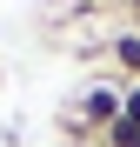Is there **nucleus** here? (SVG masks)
Segmentation results:
<instances>
[{
  "instance_id": "nucleus-2",
  "label": "nucleus",
  "mask_w": 140,
  "mask_h": 147,
  "mask_svg": "<svg viewBox=\"0 0 140 147\" xmlns=\"http://www.w3.org/2000/svg\"><path fill=\"white\" fill-rule=\"evenodd\" d=\"M107 54H113V67H120L127 80H140V27H127V34H113V40H107Z\"/></svg>"
},
{
  "instance_id": "nucleus-5",
  "label": "nucleus",
  "mask_w": 140,
  "mask_h": 147,
  "mask_svg": "<svg viewBox=\"0 0 140 147\" xmlns=\"http://www.w3.org/2000/svg\"><path fill=\"white\" fill-rule=\"evenodd\" d=\"M93 147H100V140H93Z\"/></svg>"
},
{
  "instance_id": "nucleus-3",
  "label": "nucleus",
  "mask_w": 140,
  "mask_h": 147,
  "mask_svg": "<svg viewBox=\"0 0 140 147\" xmlns=\"http://www.w3.org/2000/svg\"><path fill=\"white\" fill-rule=\"evenodd\" d=\"M120 114H127L133 127H140V80H127V100H120Z\"/></svg>"
},
{
  "instance_id": "nucleus-1",
  "label": "nucleus",
  "mask_w": 140,
  "mask_h": 147,
  "mask_svg": "<svg viewBox=\"0 0 140 147\" xmlns=\"http://www.w3.org/2000/svg\"><path fill=\"white\" fill-rule=\"evenodd\" d=\"M120 100H127V87H107V80H93L80 100H74V127H87L93 140H100L113 120H120Z\"/></svg>"
},
{
  "instance_id": "nucleus-4",
  "label": "nucleus",
  "mask_w": 140,
  "mask_h": 147,
  "mask_svg": "<svg viewBox=\"0 0 140 147\" xmlns=\"http://www.w3.org/2000/svg\"><path fill=\"white\" fill-rule=\"evenodd\" d=\"M127 20H133V27H140V0H127Z\"/></svg>"
}]
</instances>
